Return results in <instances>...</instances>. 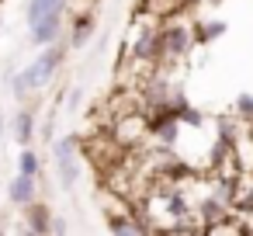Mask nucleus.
Instances as JSON below:
<instances>
[{"label": "nucleus", "mask_w": 253, "mask_h": 236, "mask_svg": "<svg viewBox=\"0 0 253 236\" xmlns=\"http://www.w3.org/2000/svg\"><path fill=\"white\" fill-rule=\"evenodd\" d=\"M70 49H73V46H70V39H56V42L42 46V52L25 66V70H28V77H32L35 94H39V91H45V87L56 80V73H59V66L66 63V52H70Z\"/></svg>", "instance_id": "obj_1"}, {"label": "nucleus", "mask_w": 253, "mask_h": 236, "mask_svg": "<svg viewBox=\"0 0 253 236\" xmlns=\"http://www.w3.org/2000/svg\"><path fill=\"white\" fill-rule=\"evenodd\" d=\"M194 28L170 18L167 25H160V63H180L191 49H194Z\"/></svg>", "instance_id": "obj_2"}, {"label": "nucleus", "mask_w": 253, "mask_h": 236, "mask_svg": "<svg viewBox=\"0 0 253 236\" xmlns=\"http://www.w3.org/2000/svg\"><path fill=\"white\" fill-rule=\"evenodd\" d=\"M52 163H56V177H59L63 191H73L80 181V142H77V136L52 139Z\"/></svg>", "instance_id": "obj_3"}, {"label": "nucleus", "mask_w": 253, "mask_h": 236, "mask_svg": "<svg viewBox=\"0 0 253 236\" xmlns=\"http://www.w3.org/2000/svg\"><path fill=\"white\" fill-rule=\"evenodd\" d=\"M128 56L135 63L156 66L160 63V25H139L132 42H128Z\"/></svg>", "instance_id": "obj_4"}, {"label": "nucleus", "mask_w": 253, "mask_h": 236, "mask_svg": "<svg viewBox=\"0 0 253 236\" xmlns=\"http://www.w3.org/2000/svg\"><path fill=\"white\" fill-rule=\"evenodd\" d=\"M7 201L18 205V208L39 201V177H32V174H14L11 184H7Z\"/></svg>", "instance_id": "obj_5"}, {"label": "nucleus", "mask_w": 253, "mask_h": 236, "mask_svg": "<svg viewBox=\"0 0 253 236\" xmlns=\"http://www.w3.org/2000/svg\"><path fill=\"white\" fill-rule=\"evenodd\" d=\"M63 25H66V14H49V18H42L39 25H32V28H28V39L42 49V46H49V42L63 39Z\"/></svg>", "instance_id": "obj_6"}, {"label": "nucleus", "mask_w": 253, "mask_h": 236, "mask_svg": "<svg viewBox=\"0 0 253 236\" xmlns=\"http://www.w3.org/2000/svg\"><path fill=\"white\" fill-rule=\"evenodd\" d=\"M21 222H25V233H35V236H49V226H52V212L45 201H32L21 208Z\"/></svg>", "instance_id": "obj_7"}, {"label": "nucleus", "mask_w": 253, "mask_h": 236, "mask_svg": "<svg viewBox=\"0 0 253 236\" xmlns=\"http://www.w3.org/2000/svg\"><path fill=\"white\" fill-rule=\"evenodd\" d=\"M70 0H25V28L39 25L49 14H66Z\"/></svg>", "instance_id": "obj_8"}, {"label": "nucleus", "mask_w": 253, "mask_h": 236, "mask_svg": "<svg viewBox=\"0 0 253 236\" xmlns=\"http://www.w3.org/2000/svg\"><path fill=\"white\" fill-rule=\"evenodd\" d=\"M11 136H14L18 146H32V139H35V108L18 104V115L11 118Z\"/></svg>", "instance_id": "obj_9"}, {"label": "nucleus", "mask_w": 253, "mask_h": 236, "mask_svg": "<svg viewBox=\"0 0 253 236\" xmlns=\"http://www.w3.org/2000/svg\"><path fill=\"white\" fill-rule=\"evenodd\" d=\"M94 28H97L94 14H77V18H73V25H70V46H73V49H84V46L90 42Z\"/></svg>", "instance_id": "obj_10"}, {"label": "nucleus", "mask_w": 253, "mask_h": 236, "mask_svg": "<svg viewBox=\"0 0 253 236\" xmlns=\"http://www.w3.org/2000/svg\"><path fill=\"white\" fill-rule=\"evenodd\" d=\"M7 80H11V94H14V101H18V104H28V97L35 94V87H32V77H28V70H18V73H11Z\"/></svg>", "instance_id": "obj_11"}, {"label": "nucleus", "mask_w": 253, "mask_h": 236, "mask_svg": "<svg viewBox=\"0 0 253 236\" xmlns=\"http://www.w3.org/2000/svg\"><path fill=\"white\" fill-rule=\"evenodd\" d=\"M18 174H32V177L42 174V160H39V153L32 146H21V153H18Z\"/></svg>", "instance_id": "obj_12"}, {"label": "nucleus", "mask_w": 253, "mask_h": 236, "mask_svg": "<svg viewBox=\"0 0 253 236\" xmlns=\"http://www.w3.org/2000/svg\"><path fill=\"white\" fill-rule=\"evenodd\" d=\"M222 32H225V25H222V21H211V25H198V28H194V39H198V42L205 46V42L218 39Z\"/></svg>", "instance_id": "obj_13"}, {"label": "nucleus", "mask_w": 253, "mask_h": 236, "mask_svg": "<svg viewBox=\"0 0 253 236\" xmlns=\"http://www.w3.org/2000/svg\"><path fill=\"white\" fill-rule=\"evenodd\" d=\"M49 233H52V236H66V233H70V222H66L63 215H52V226H49Z\"/></svg>", "instance_id": "obj_14"}, {"label": "nucleus", "mask_w": 253, "mask_h": 236, "mask_svg": "<svg viewBox=\"0 0 253 236\" xmlns=\"http://www.w3.org/2000/svg\"><path fill=\"white\" fill-rule=\"evenodd\" d=\"M239 111L253 118V97H250V94H239Z\"/></svg>", "instance_id": "obj_15"}, {"label": "nucleus", "mask_w": 253, "mask_h": 236, "mask_svg": "<svg viewBox=\"0 0 253 236\" xmlns=\"http://www.w3.org/2000/svg\"><path fill=\"white\" fill-rule=\"evenodd\" d=\"M80 101H84V91H80V87H73V91H70V104H66V108H77Z\"/></svg>", "instance_id": "obj_16"}, {"label": "nucleus", "mask_w": 253, "mask_h": 236, "mask_svg": "<svg viewBox=\"0 0 253 236\" xmlns=\"http://www.w3.org/2000/svg\"><path fill=\"white\" fill-rule=\"evenodd\" d=\"M4 132H7V118H4V111H0V142H4Z\"/></svg>", "instance_id": "obj_17"}, {"label": "nucleus", "mask_w": 253, "mask_h": 236, "mask_svg": "<svg viewBox=\"0 0 253 236\" xmlns=\"http://www.w3.org/2000/svg\"><path fill=\"white\" fill-rule=\"evenodd\" d=\"M0 28H4V14H0Z\"/></svg>", "instance_id": "obj_18"}]
</instances>
